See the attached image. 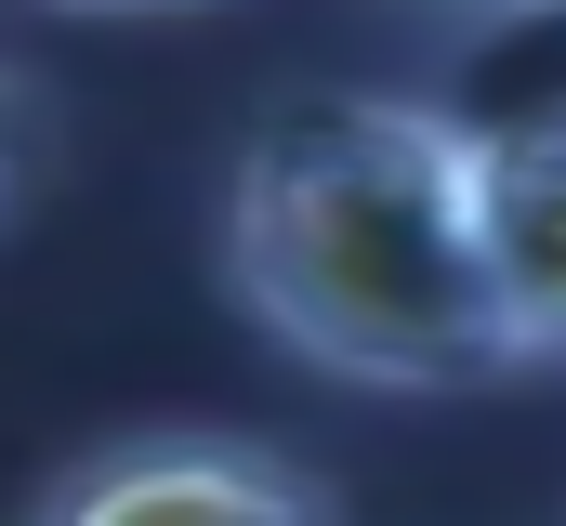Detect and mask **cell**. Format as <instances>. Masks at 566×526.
<instances>
[{"label": "cell", "instance_id": "2", "mask_svg": "<svg viewBox=\"0 0 566 526\" xmlns=\"http://www.w3.org/2000/svg\"><path fill=\"white\" fill-rule=\"evenodd\" d=\"M27 526H343V501L251 434H119L80 448Z\"/></svg>", "mask_w": 566, "mask_h": 526}, {"label": "cell", "instance_id": "4", "mask_svg": "<svg viewBox=\"0 0 566 526\" xmlns=\"http://www.w3.org/2000/svg\"><path fill=\"white\" fill-rule=\"evenodd\" d=\"M27 145H40V106H27V80L0 66V211H13V185H27Z\"/></svg>", "mask_w": 566, "mask_h": 526}, {"label": "cell", "instance_id": "6", "mask_svg": "<svg viewBox=\"0 0 566 526\" xmlns=\"http://www.w3.org/2000/svg\"><path fill=\"white\" fill-rule=\"evenodd\" d=\"M514 13H541V0H514Z\"/></svg>", "mask_w": 566, "mask_h": 526}, {"label": "cell", "instance_id": "1", "mask_svg": "<svg viewBox=\"0 0 566 526\" xmlns=\"http://www.w3.org/2000/svg\"><path fill=\"white\" fill-rule=\"evenodd\" d=\"M224 276L303 369L369 394L514 382V329L474 263L461 119L434 106H290L224 185Z\"/></svg>", "mask_w": 566, "mask_h": 526}, {"label": "cell", "instance_id": "5", "mask_svg": "<svg viewBox=\"0 0 566 526\" xmlns=\"http://www.w3.org/2000/svg\"><path fill=\"white\" fill-rule=\"evenodd\" d=\"M66 13H171V0H66Z\"/></svg>", "mask_w": 566, "mask_h": 526}, {"label": "cell", "instance_id": "3", "mask_svg": "<svg viewBox=\"0 0 566 526\" xmlns=\"http://www.w3.org/2000/svg\"><path fill=\"white\" fill-rule=\"evenodd\" d=\"M461 198H474V263L527 369L566 343V132L554 119H461Z\"/></svg>", "mask_w": 566, "mask_h": 526}]
</instances>
